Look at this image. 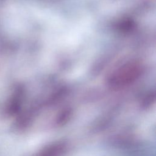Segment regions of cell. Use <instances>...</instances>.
Wrapping results in <instances>:
<instances>
[{"label":"cell","instance_id":"obj_1","mask_svg":"<svg viewBox=\"0 0 156 156\" xmlns=\"http://www.w3.org/2000/svg\"><path fill=\"white\" fill-rule=\"evenodd\" d=\"M67 149L68 144L66 142L58 141L44 146L32 156H63Z\"/></svg>","mask_w":156,"mask_h":156}]
</instances>
